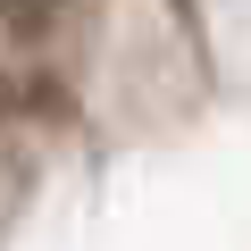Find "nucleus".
Instances as JSON below:
<instances>
[{
  "label": "nucleus",
  "mask_w": 251,
  "mask_h": 251,
  "mask_svg": "<svg viewBox=\"0 0 251 251\" xmlns=\"http://www.w3.org/2000/svg\"><path fill=\"white\" fill-rule=\"evenodd\" d=\"M0 9H17V17H42V9H59V0H0Z\"/></svg>",
  "instance_id": "obj_1"
}]
</instances>
